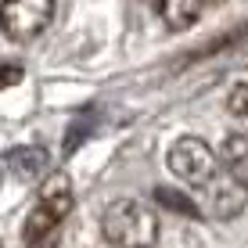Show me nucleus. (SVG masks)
<instances>
[{
	"mask_svg": "<svg viewBox=\"0 0 248 248\" xmlns=\"http://www.w3.org/2000/svg\"><path fill=\"white\" fill-rule=\"evenodd\" d=\"M101 234L112 248H155L158 245V216L137 198H115L101 216Z\"/></svg>",
	"mask_w": 248,
	"mask_h": 248,
	"instance_id": "1",
	"label": "nucleus"
},
{
	"mask_svg": "<svg viewBox=\"0 0 248 248\" xmlns=\"http://www.w3.org/2000/svg\"><path fill=\"white\" fill-rule=\"evenodd\" d=\"M68 212H72V184L65 173H54L44 184V194L25 219V230H22L25 248H54Z\"/></svg>",
	"mask_w": 248,
	"mask_h": 248,
	"instance_id": "2",
	"label": "nucleus"
},
{
	"mask_svg": "<svg viewBox=\"0 0 248 248\" xmlns=\"http://www.w3.org/2000/svg\"><path fill=\"white\" fill-rule=\"evenodd\" d=\"M54 0H4L0 4V29L15 44H29L50 25Z\"/></svg>",
	"mask_w": 248,
	"mask_h": 248,
	"instance_id": "3",
	"label": "nucleus"
},
{
	"mask_svg": "<svg viewBox=\"0 0 248 248\" xmlns=\"http://www.w3.org/2000/svg\"><path fill=\"white\" fill-rule=\"evenodd\" d=\"M166 162H169V173L184 184H212V173H216V155H212V148L202 137L173 140Z\"/></svg>",
	"mask_w": 248,
	"mask_h": 248,
	"instance_id": "4",
	"label": "nucleus"
},
{
	"mask_svg": "<svg viewBox=\"0 0 248 248\" xmlns=\"http://www.w3.org/2000/svg\"><path fill=\"white\" fill-rule=\"evenodd\" d=\"M219 166L230 180L248 187V133H230L219 148Z\"/></svg>",
	"mask_w": 248,
	"mask_h": 248,
	"instance_id": "5",
	"label": "nucleus"
},
{
	"mask_svg": "<svg viewBox=\"0 0 248 248\" xmlns=\"http://www.w3.org/2000/svg\"><path fill=\"white\" fill-rule=\"evenodd\" d=\"M245 202H248V191L237 180L223 176V180L212 184V216L230 219V216H237V212L245 209Z\"/></svg>",
	"mask_w": 248,
	"mask_h": 248,
	"instance_id": "6",
	"label": "nucleus"
},
{
	"mask_svg": "<svg viewBox=\"0 0 248 248\" xmlns=\"http://www.w3.org/2000/svg\"><path fill=\"white\" fill-rule=\"evenodd\" d=\"M202 4L205 0H155V15L169 25V29L180 32V29H191V25L198 22Z\"/></svg>",
	"mask_w": 248,
	"mask_h": 248,
	"instance_id": "7",
	"label": "nucleus"
},
{
	"mask_svg": "<svg viewBox=\"0 0 248 248\" xmlns=\"http://www.w3.org/2000/svg\"><path fill=\"white\" fill-rule=\"evenodd\" d=\"M7 166H11L15 176H22V180H32V176L44 173L47 151H44V148H15L11 155H7Z\"/></svg>",
	"mask_w": 248,
	"mask_h": 248,
	"instance_id": "8",
	"label": "nucleus"
},
{
	"mask_svg": "<svg viewBox=\"0 0 248 248\" xmlns=\"http://www.w3.org/2000/svg\"><path fill=\"white\" fill-rule=\"evenodd\" d=\"M155 202L162 205V209L176 212V216H191V219H198V216H202V212H198V205L187 198L184 191H173V187H158V191H155Z\"/></svg>",
	"mask_w": 248,
	"mask_h": 248,
	"instance_id": "9",
	"label": "nucleus"
},
{
	"mask_svg": "<svg viewBox=\"0 0 248 248\" xmlns=\"http://www.w3.org/2000/svg\"><path fill=\"white\" fill-rule=\"evenodd\" d=\"M227 112L234 119H241V123H248V83H241V87H234L227 93Z\"/></svg>",
	"mask_w": 248,
	"mask_h": 248,
	"instance_id": "10",
	"label": "nucleus"
},
{
	"mask_svg": "<svg viewBox=\"0 0 248 248\" xmlns=\"http://www.w3.org/2000/svg\"><path fill=\"white\" fill-rule=\"evenodd\" d=\"M15 83H22V68L18 65H0V90L15 87Z\"/></svg>",
	"mask_w": 248,
	"mask_h": 248,
	"instance_id": "11",
	"label": "nucleus"
},
{
	"mask_svg": "<svg viewBox=\"0 0 248 248\" xmlns=\"http://www.w3.org/2000/svg\"><path fill=\"white\" fill-rule=\"evenodd\" d=\"M209 4H223V0H209Z\"/></svg>",
	"mask_w": 248,
	"mask_h": 248,
	"instance_id": "12",
	"label": "nucleus"
}]
</instances>
